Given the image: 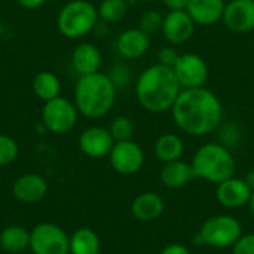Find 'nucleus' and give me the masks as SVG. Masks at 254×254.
<instances>
[{
    "label": "nucleus",
    "instance_id": "nucleus-1",
    "mask_svg": "<svg viewBox=\"0 0 254 254\" xmlns=\"http://www.w3.org/2000/svg\"><path fill=\"white\" fill-rule=\"evenodd\" d=\"M171 115L180 131L192 137H204L217 131L223 121V106L208 88L182 89Z\"/></svg>",
    "mask_w": 254,
    "mask_h": 254
},
{
    "label": "nucleus",
    "instance_id": "nucleus-2",
    "mask_svg": "<svg viewBox=\"0 0 254 254\" xmlns=\"http://www.w3.org/2000/svg\"><path fill=\"white\" fill-rule=\"evenodd\" d=\"M182 86L171 67L153 64L144 68L135 82V98L150 113L171 112Z\"/></svg>",
    "mask_w": 254,
    "mask_h": 254
},
{
    "label": "nucleus",
    "instance_id": "nucleus-3",
    "mask_svg": "<svg viewBox=\"0 0 254 254\" xmlns=\"http://www.w3.org/2000/svg\"><path fill=\"white\" fill-rule=\"evenodd\" d=\"M116 97L118 88L110 76L97 71L77 79L73 103L82 116L88 119H100L113 109Z\"/></svg>",
    "mask_w": 254,
    "mask_h": 254
},
{
    "label": "nucleus",
    "instance_id": "nucleus-4",
    "mask_svg": "<svg viewBox=\"0 0 254 254\" xmlns=\"http://www.w3.org/2000/svg\"><path fill=\"white\" fill-rule=\"evenodd\" d=\"M190 164L196 179L216 185L234 177L237 170V164L229 147L222 143L202 144L195 152Z\"/></svg>",
    "mask_w": 254,
    "mask_h": 254
},
{
    "label": "nucleus",
    "instance_id": "nucleus-5",
    "mask_svg": "<svg viewBox=\"0 0 254 254\" xmlns=\"http://www.w3.org/2000/svg\"><path fill=\"white\" fill-rule=\"evenodd\" d=\"M98 19V10L89 0H71L58 12L57 27L64 37L80 39L95 30Z\"/></svg>",
    "mask_w": 254,
    "mask_h": 254
},
{
    "label": "nucleus",
    "instance_id": "nucleus-6",
    "mask_svg": "<svg viewBox=\"0 0 254 254\" xmlns=\"http://www.w3.org/2000/svg\"><path fill=\"white\" fill-rule=\"evenodd\" d=\"M241 235L243 226L235 217L216 214L204 220L195 237V243L213 249H232Z\"/></svg>",
    "mask_w": 254,
    "mask_h": 254
},
{
    "label": "nucleus",
    "instance_id": "nucleus-7",
    "mask_svg": "<svg viewBox=\"0 0 254 254\" xmlns=\"http://www.w3.org/2000/svg\"><path fill=\"white\" fill-rule=\"evenodd\" d=\"M79 112L76 104L65 97H57L51 101H46L42 109V124L45 129L52 134H67L70 132L77 122Z\"/></svg>",
    "mask_w": 254,
    "mask_h": 254
},
{
    "label": "nucleus",
    "instance_id": "nucleus-8",
    "mask_svg": "<svg viewBox=\"0 0 254 254\" xmlns=\"http://www.w3.org/2000/svg\"><path fill=\"white\" fill-rule=\"evenodd\" d=\"M33 254H70V237L54 223H39L30 231Z\"/></svg>",
    "mask_w": 254,
    "mask_h": 254
},
{
    "label": "nucleus",
    "instance_id": "nucleus-9",
    "mask_svg": "<svg viewBox=\"0 0 254 254\" xmlns=\"http://www.w3.org/2000/svg\"><path fill=\"white\" fill-rule=\"evenodd\" d=\"M173 71L182 86V89L202 88L205 86L210 70L207 61L193 52L180 54L177 63L173 67Z\"/></svg>",
    "mask_w": 254,
    "mask_h": 254
},
{
    "label": "nucleus",
    "instance_id": "nucleus-10",
    "mask_svg": "<svg viewBox=\"0 0 254 254\" xmlns=\"http://www.w3.org/2000/svg\"><path fill=\"white\" fill-rule=\"evenodd\" d=\"M109 161L112 168L121 176L137 174L144 164V152L132 140L115 141L112 152L109 153Z\"/></svg>",
    "mask_w": 254,
    "mask_h": 254
},
{
    "label": "nucleus",
    "instance_id": "nucleus-11",
    "mask_svg": "<svg viewBox=\"0 0 254 254\" xmlns=\"http://www.w3.org/2000/svg\"><path fill=\"white\" fill-rule=\"evenodd\" d=\"M195 27L196 24L188 10H168L164 16L161 33L171 45H183L192 39Z\"/></svg>",
    "mask_w": 254,
    "mask_h": 254
},
{
    "label": "nucleus",
    "instance_id": "nucleus-12",
    "mask_svg": "<svg viewBox=\"0 0 254 254\" xmlns=\"http://www.w3.org/2000/svg\"><path fill=\"white\" fill-rule=\"evenodd\" d=\"M225 27L234 33H250L254 30V0H231L222 16Z\"/></svg>",
    "mask_w": 254,
    "mask_h": 254
},
{
    "label": "nucleus",
    "instance_id": "nucleus-13",
    "mask_svg": "<svg viewBox=\"0 0 254 254\" xmlns=\"http://www.w3.org/2000/svg\"><path fill=\"white\" fill-rule=\"evenodd\" d=\"M115 140L107 128L103 127H89L79 137V149L88 158L100 159L109 156Z\"/></svg>",
    "mask_w": 254,
    "mask_h": 254
},
{
    "label": "nucleus",
    "instance_id": "nucleus-14",
    "mask_svg": "<svg viewBox=\"0 0 254 254\" xmlns=\"http://www.w3.org/2000/svg\"><path fill=\"white\" fill-rule=\"evenodd\" d=\"M252 193L253 192L247 186L244 179H238L235 176L219 183L217 189H216V198H217L219 204L226 208H232V210L249 205Z\"/></svg>",
    "mask_w": 254,
    "mask_h": 254
},
{
    "label": "nucleus",
    "instance_id": "nucleus-15",
    "mask_svg": "<svg viewBox=\"0 0 254 254\" xmlns=\"http://www.w3.org/2000/svg\"><path fill=\"white\" fill-rule=\"evenodd\" d=\"M12 193L15 199L24 204H34L42 201L48 193V182L34 173L19 176L12 185Z\"/></svg>",
    "mask_w": 254,
    "mask_h": 254
},
{
    "label": "nucleus",
    "instance_id": "nucleus-16",
    "mask_svg": "<svg viewBox=\"0 0 254 254\" xmlns=\"http://www.w3.org/2000/svg\"><path fill=\"white\" fill-rule=\"evenodd\" d=\"M150 48V36L138 28H128L122 31L116 40V49L125 60L141 58Z\"/></svg>",
    "mask_w": 254,
    "mask_h": 254
},
{
    "label": "nucleus",
    "instance_id": "nucleus-17",
    "mask_svg": "<svg viewBox=\"0 0 254 254\" xmlns=\"http://www.w3.org/2000/svg\"><path fill=\"white\" fill-rule=\"evenodd\" d=\"M101 61L103 57L100 49L89 42L79 43L71 52V67L79 74V77L100 71Z\"/></svg>",
    "mask_w": 254,
    "mask_h": 254
},
{
    "label": "nucleus",
    "instance_id": "nucleus-18",
    "mask_svg": "<svg viewBox=\"0 0 254 254\" xmlns=\"http://www.w3.org/2000/svg\"><path fill=\"white\" fill-rule=\"evenodd\" d=\"M165 211V202L156 192H143L131 204V214L138 222H155Z\"/></svg>",
    "mask_w": 254,
    "mask_h": 254
},
{
    "label": "nucleus",
    "instance_id": "nucleus-19",
    "mask_svg": "<svg viewBox=\"0 0 254 254\" xmlns=\"http://www.w3.org/2000/svg\"><path fill=\"white\" fill-rule=\"evenodd\" d=\"M225 6V0H190L186 10L196 25L208 27L222 21Z\"/></svg>",
    "mask_w": 254,
    "mask_h": 254
},
{
    "label": "nucleus",
    "instance_id": "nucleus-20",
    "mask_svg": "<svg viewBox=\"0 0 254 254\" xmlns=\"http://www.w3.org/2000/svg\"><path fill=\"white\" fill-rule=\"evenodd\" d=\"M193 179H196L190 162L182 159L164 164L161 170V182L168 189H182L188 186Z\"/></svg>",
    "mask_w": 254,
    "mask_h": 254
},
{
    "label": "nucleus",
    "instance_id": "nucleus-21",
    "mask_svg": "<svg viewBox=\"0 0 254 254\" xmlns=\"http://www.w3.org/2000/svg\"><path fill=\"white\" fill-rule=\"evenodd\" d=\"M0 249L7 254H19L30 249V231L19 225H9L0 232Z\"/></svg>",
    "mask_w": 254,
    "mask_h": 254
},
{
    "label": "nucleus",
    "instance_id": "nucleus-22",
    "mask_svg": "<svg viewBox=\"0 0 254 254\" xmlns=\"http://www.w3.org/2000/svg\"><path fill=\"white\" fill-rule=\"evenodd\" d=\"M153 152H155V156L162 164L179 161L183 156L185 143H183L180 135L167 132V134H162L156 138L155 146H153Z\"/></svg>",
    "mask_w": 254,
    "mask_h": 254
},
{
    "label": "nucleus",
    "instance_id": "nucleus-23",
    "mask_svg": "<svg viewBox=\"0 0 254 254\" xmlns=\"http://www.w3.org/2000/svg\"><path fill=\"white\" fill-rule=\"evenodd\" d=\"M101 240L91 228H79L70 235V254H100Z\"/></svg>",
    "mask_w": 254,
    "mask_h": 254
},
{
    "label": "nucleus",
    "instance_id": "nucleus-24",
    "mask_svg": "<svg viewBox=\"0 0 254 254\" xmlns=\"http://www.w3.org/2000/svg\"><path fill=\"white\" fill-rule=\"evenodd\" d=\"M33 92L42 101H51L61 94V82L52 71H39L33 79Z\"/></svg>",
    "mask_w": 254,
    "mask_h": 254
},
{
    "label": "nucleus",
    "instance_id": "nucleus-25",
    "mask_svg": "<svg viewBox=\"0 0 254 254\" xmlns=\"http://www.w3.org/2000/svg\"><path fill=\"white\" fill-rule=\"evenodd\" d=\"M100 21L106 24H115L125 18L128 12L127 0H103L97 7Z\"/></svg>",
    "mask_w": 254,
    "mask_h": 254
},
{
    "label": "nucleus",
    "instance_id": "nucleus-26",
    "mask_svg": "<svg viewBox=\"0 0 254 254\" xmlns=\"http://www.w3.org/2000/svg\"><path fill=\"white\" fill-rule=\"evenodd\" d=\"M109 131L115 141H127V140H132V135L135 132V125L131 118L118 116L112 121Z\"/></svg>",
    "mask_w": 254,
    "mask_h": 254
},
{
    "label": "nucleus",
    "instance_id": "nucleus-27",
    "mask_svg": "<svg viewBox=\"0 0 254 254\" xmlns=\"http://www.w3.org/2000/svg\"><path fill=\"white\" fill-rule=\"evenodd\" d=\"M18 152L16 141L6 134H0V167L10 165L18 158Z\"/></svg>",
    "mask_w": 254,
    "mask_h": 254
},
{
    "label": "nucleus",
    "instance_id": "nucleus-28",
    "mask_svg": "<svg viewBox=\"0 0 254 254\" xmlns=\"http://www.w3.org/2000/svg\"><path fill=\"white\" fill-rule=\"evenodd\" d=\"M164 16L158 10H147L140 18V28L149 36L156 34L162 30Z\"/></svg>",
    "mask_w": 254,
    "mask_h": 254
},
{
    "label": "nucleus",
    "instance_id": "nucleus-29",
    "mask_svg": "<svg viewBox=\"0 0 254 254\" xmlns=\"http://www.w3.org/2000/svg\"><path fill=\"white\" fill-rule=\"evenodd\" d=\"M232 254H254V234H243L234 244Z\"/></svg>",
    "mask_w": 254,
    "mask_h": 254
},
{
    "label": "nucleus",
    "instance_id": "nucleus-30",
    "mask_svg": "<svg viewBox=\"0 0 254 254\" xmlns=\"http://www.w3.org/2000/svg\"><path fill=\"white\" fill-rule=\"evenodd\" d=\"M109 76H110V79L113 80V83L116 85V88L127 85V83L129 82V79H131L129 68H128L127 65H124V64L115 65L113 70H112V73H110Z\"/></svg>",
    "mask_w": 254,
    "mask_h": 254
},
{
    "label": "nucleus",
    "instance_id": "nucleus-31",
    "mask_svg": "<svg viewBox=\"0 0 254 254\" xmlns=\"http://www.w3.org/2000/svg\"><path fill=\"white\" fill-rule=\"evenodd\" d=\"M179 57H180V54H179L174 48L165 46V48H162V49L158 52V64L165 65V67H171V68H173L174 64L177 63Z\"/></svg>",
    "mask_w": 254,
    "mask_h": 254
},
{
    "label": "nucleus",
    "instance_id": "nucleus-32",
    "mask_svg": "<svg viewBox=\"0 0 254 254\" xmlns=\"http://www.w3.org/2000/svg\"><path fill=\"white\" fill-rule=\"evenodd\" d=\"M222 140H223V146L229 147L234 146L238 141V129L234 125H226L222 129Z\"/></svg>",
    "mask_w": 254,
    "mask_h": 254
},
{
    "label": "nucleus",
    "instance_id": "nucleus-33",
    "mask_svg": "<svg viewBox=\"0 0 254 254\" xmlns=\"http://www.w3.org/2000/svg\"><path fill=\"white\" fill-rule=\"evenodd\" d=\"M159 254H192L189 252L188 247H185L183 244H179V243H173V244H168L167 247L162 249V252Z\"/></svg>",
    "mask_w": 254,
    "mask_h": 254
},
{
    "label": "nucleus",
    "instance_id": "nucleus-34",
    "mask_svg": "<svg viewBox=\"0 0 254 254\" xmlns=\"http://www.w3.org/2000/svg\"><path fill=\"white\" fill-rule=\"evenodd\" d=\"M190 0H162L168 10H186Z\"/></svg>",
    "mask_w": 254,
    "mask_h": 254
},
{
    "label": "nucleus",
    "instance_id": "nucleus-35",
    "mask_svg": "<svg viewBox=\"0 0 254 254\" xmlns=\"http://www.w3.org/2000/svg\"><path fill=\"white\" fill-rule=\"evenodd\" d=\"M19 6L25 7V9H37L42 4H45L46 0H16Z\"/></svg>",
    "mask_w": 254,
    "mask_h": 254
},
{
    "label": "nucleus",
    "instance_id": "nucleus-36",
    "mask_svg": "<svg viewBox=\"0 0 254 254\" xmlns=\"http://www.w3.org/2000/svg\"><path fill=\"white\" fill-rule=\"evenodd\" d=\"M244 182L247 183V186L252 189V192H254V171L247 173V176L244 177Z\"/></svg>",
    "mask_w": 254,
    "mask_h": 254
},
{
    "label": "nucleus",
    "instance_id": "nucleus-37",
    "mask_svg": "<svg viewBox=\"0 0 254 254\" xmlns=\"http://www.w3.org/2000/svg\"><path fill=\"white\" fill-rule=\"evenodd\" d=\"M249 207H250V211L254 216V192L252 193V198H250V202H249Z\"/></svg>",
    "mask_w": 254,
    "mask_h": 254
},
{
    "label": "nucleus",
    "instance_id": "nucleus-38",
    "mask_svg": "<svg viewBox=\"0 0 254 254\" xmlns=\"http://www.w3.org/2000/svg\"><path fill=\"white\" fill-rule=\"evenodd\" d=\"M140 1H143V3H150V1H155V0H140Z\"/></svg>",
    "mask_w": 254,
    "mask_h": 254
}]
</instances>
